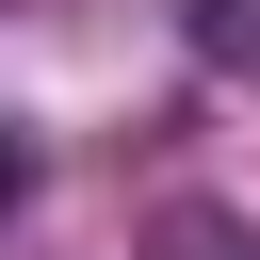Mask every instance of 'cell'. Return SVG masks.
I'll use <instances>...</instances> for the list:
<instances>
[{
    "instance_id": "1",
    "label": "cell",
    "mask_w": 260,
    "mask_h": 260,
    "mask_svg": "<svg viewBox=\"0 0 260 260\" xmlns=\"http://www.w3.org/2000/svg\"><path fill=\"white\" fill-rule=\"evenodd\" d=\"M146 260H260V228H228V211H162Z\"/></svg>"
},
{
    "instance_id": "2",
    "label": "cell",
    "mask_w": 260,
    "mask_h": 260,
    "mask_svg": "<svg viewBox=\"0 0 260 260\" xmlns=\"http://www.w3.org/2000/svg\"><path fill=\"white\" fill-rule=\"evenodd\" d=\"M32 211V130H0V228Z\"/></svg>"
}]
</instances>
